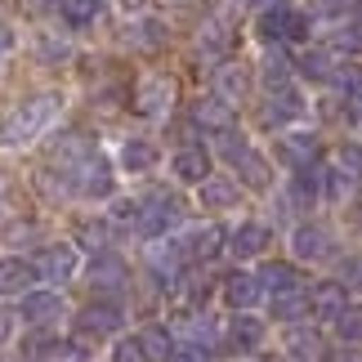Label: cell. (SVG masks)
Returning <instances> with one entry per match:
<instances>
[{
	"instance_id": "10",
	"label": "cell",
	"mask_w": 362,
	"mask_h": 362,
	"mask_svg": "<svg viewBox=\"0 0 362 362\" xmlns=\"http://www.w3.org/2000/svg\"><path fill=\"white\" fill-rule=\"evenodd\" d=\"M170 103H175V81L170 76H144L139 81V90H134V112L139 117H165L170 112Z\"/></svg>"
},
{
	"instance_id": "34",
	"label": "cell",
	"mask_w": 362,
	"mask_h": 362,
	"mask_svg": "<svg viewBox=\"0 0 362 362\" xmlns=\"http://www.w3.org/2000/svg\"><path fill=\"white\" fill-rule=\"evenodd\" d=\"M139 340H144L148 362H165V358H170V336H165V327H148V331H139Z\"/></svg>"
},
{
	"instance_id": "15",
	"label": "cell",
	"mask_w": 362,
	"mask_h": 362,
	"mask_svg": "<svg viewBox=\"0 0 362 362\" xmlns=\"http://www.w3.org/2000/svg\"><path fill=\"white\" fill-rule=\"evenodd\" d=\"M175 246H179L184 259H215L219 246H224V233H219L215 224H197V228H188Z\"/></svg>"
},
{
	"instance_id": "20",
	"label": "cell",
	"mask_w": 362,
	"mask_h": 362,
	"mask_svg": "<svg viewBox=\"0 0 362 362\" xmlns=\"http://www.w3.org/2000/svg\"><path fill=\"white\" fill-rule=\"evenodd\" d=\"M224 242H228V250H233L238 259H250V255H259V250L273 242V233L264 228V224H255V219H246V224H238Z\"/></svg>"
},
{
	"instance_id": "8",
	"label": "cell",
	"mask_w": 362,
	"mask_h": 362,
	"mask_svg": "<svg viewBox=\"0 0 362 362\" xmlns=\"http://www.w3.org/2000/svg\"><path fill=\"white\" fill-rule=\"evenodd\" d=\"M76 269H81V259H76V246H67V242H59V246H45L36 255V277L40 282H49V286H63V282H72L76 277Z\"/></svg>"
},
{
	"instance_id": "17",
	"label": "cell",
	"mask_w": 362,
	"mask_h": 362,
	"mask_svg": "<svg viewBox=\"0 0 362 362\" xmlns=\"http://www.w3.org/2000/svg\"><path fill=\"white\" fill-rule=\"evenodd\" d=\"M250 81H255V72H250L246 63H219V72H215V94L224 103H242L246 94H250Z\"/></svg>"
},
{
	"instance_id": "4",
	"label": "cell",
	"mask_w": 362,
	"mask_h": 362,
	"mask_svg": "<svg viewBox=\"0 0 362 362\" xmlns=\"http://www.w3.org/2000/svg\"><path fill=\"white\" fill-rule=\"evenodd\" d=\"M134 206H139L134 228L144 233V238H165V233L179 228V219H184V211H179V202L170 197V192H144Z\"/></svg>"
},
{
	"instance_id": "27",
	"label": "cell",
	"mask_w": 362,
	"mask_h": 362,
	"mask_svg": "<svg viewBox=\"0 0 362 362\" xmlns=\"http://www.w3.org/2000/svg\"><path fill=\"white\" fill-rule=\"evenodd\" d=\"M309 304H313L317 317H327V322H331V317L349 304V286H344V282H317L313 296H309Z\"/></svg>"
},
{
	"instance_id": "38",
	"label": "cell",
	"mask_w": 362,
	"mask_h": 362,
	"mask_svg": "<svg viewBox=\"0 0 362 362\" xmlns=\"http://www.w3.org/2000/svg\"><path fill=\"white\" fill-rule=\"evenodd\" d=\"M139 40H144L148 49L165 45V23H161V18H148V13H139Z\"/></svg>"
},
{
	"instance_id": "6",
	"label": "cell",
	"mask_w": 362,
	"mask_h": 362,
	"mask_svg": "<svg viewBox=\"0 0 362 362\" xmlns=\"http://www.w3.org/2000/svg\"><path fill=\"white\" fill-rule=\"evenodd\" d=\"M90 152H99L94 134H86V130H67V134L54 139V148H49V170H54V175H67V170H76V165L86 161Z\"/></svg>"
},
{
	"instance_id": "30",
	"label": "cell",
	"mask_w": 362,
	"mask_h": 362,
	"mask_svg": "<svg viewBox=\"0 0 362 362\" xmlns=\"http://www.w3.org/2000/svg\"><path fill=\"white\" fill-rule=\"evenodd\" d=\"M259 286L264 291H291V286H300V273H296V264H282V259H273V264H264V273H259Z\"/></svg>"
},
{
	"instance_id": "36",
	"label": "cell",
	"mask_w": 362,
	"mask_h": 362,
	"mask_svg": "<svg viewBox=\"0 0 362 362\" xmlns=\"http://www.w3.org/2000/svg\"><path fill=\"white\" fill-rule=\"evenodd\" d=\"M165 362H211V349L202 340H184V344H170V358Z\"/></svg>"
},
{
	"instance_id": "13",
	"label": "cell",
	"mask_w": 362,
	"mask_h": 362,
	"mask_svg": "<svg viewBox=\"0 0 362 362\" xmlns=\"http://www.w3.org/2000/svg\"><path fill=\"white\" fill-rule=\"evenodd\" d=\"M63 313V296L59 291H23V304H18V317L23 322H32V327H45V322H54V317Z\"/></svg>"
},
{
	"instance_id": "21",
	"label": "cell",
	"mask_w": 362,
	"mask_h": 362,
	"mask_svg": "<svg viewBox=\"0 0 362 362\" xmlns=\"http://www.w3.org/2000/svg\"><path fill=\"white\" fill-rule=\"evenodd\" d=\"M32 282H40L32 259H18V255L0 259V296H23V291H32Z\"/></svg>"
},
{
	"instance_id": "42",
	"label": "cell",
	"mask_w": 362,
	"mask_h": 362,
	"mask_svg": "<svg viewBox=\"0 0 362 362\" xmlns=\"http://www.w3.org/2000/svg\"><path fill=\"white\" fill-rule=\"evenodd\" d=\"M340 282L344 286H362V255H354V259L340 264Z\"/></svg>"
},
{
	"instance_id": "26",
	"label": "cell",
	"mask_w": 362,
	"mask_h": 362,
	"mask_svg": "<svg viewBox=\"0 0 362 362\" xmlns=\"http://www.w3.org/2000/svg\"><path fill=\"white\" fill-rule=\"evenodd\" d=\"M259 340H264V322L250 317V309H238V317L228 322V344L242 349V354H250V349H259Z\"/></svg>"
},
{
	"instance_id": "43",
	"label": "cell",
	"mask_w": 362,
	"mask_h": 362,
	"mask_svg": "<svg viewBox=\"0 0 362 362\" xmlns=\"http://www.w3.org/2000/svg\"><path fill=\"white\" fill-rule=\"evenodd\" d=\"M9 54H13V32L0 23V59H9Z\"/></svg>"
},
{
	"instance_id": "32",
	"label": "cell",
	"mask_w": 362,
	"mask_h": 362,
	"mask_svg": "<svg viewBox=\"0 0 362 362\" xmlns=\"http://www.w3.org/2000/svg\"><path fill=\"white\" fill-rule=\"evenodd\" d=\"M331 49L336 54H362V23H340L331 32Z\"/></svg>"
},
{
	"instance_id": "45",
	"label": "cell",
	"mask_w": 362,
	"mask_h": 362,
	"mask_svg": "<svg viewBox=\"0 0 362 362\" xmlns=\"http://www.w3.org/2000/svg\"><path fill=\"white\" fill-rule=\"evenodd\" d=\"M121 9H125V13H144L148 0H121Z\"/></svg>"
},
{
	"instance_id": "46",
	"label": "cell",
	"mask_w": 362,
	"mask_h": 362,
	"mask_svg": "<svg viewBox=\"0 0 362 362\" xmlns=\"http://www.w3.org/2000/svg\"><path fill=\"white\" fill-rule=\"evenodd\" d=\"M170 5H188V0H170Z\"/></svg>"
},
{
	"instance_id": "7",
	"label": "cell",
	"mask_w": 362,
	"mask_h": 362,
	"mask_svg": "<svg viewBox=\"0 0 362 362\" xmlns=\"http://www.w3.org/2000/svg\"><path fill=\"white\" fill-rule=\"evenodd\" d=\"M121 322H125V313H121V304H112V300H94V304H86V309L76 313V331H81L86 340L117 336Z\"/></svg>"
},
{
	"instance_id": "35",
	"label": "cell",
	"mask_w": 362,
	"mask_h": 362,
	"mask_svg": "<svg viewBox=\"0 0 362 362\" xmlns=\"http://www.w3.org/2000/svg\"><path fill=\"white\" fill-rule=\"evenodd\" d=\"M340 86H344V112H349L354 121H362V72L340 76Z\"/></svg>"
},
{
	"instance_id": "24",
	"label": "cell",
	"mask_w": 362,
	"mask_h": 362,
	"mask_svg": "<svg viewBox=\"0 0 362 362\" xmlns=\"http://www.w3.org/2000/svg\"><path fill=\"white\" fill-rule=\"evenodd\" d=\"M197 197H202V206H211V211H233V206L242 202V192H238V184H233V179L206 175L202 184H197Z\"/></svg>"
},
{
	"instance_id": "33",
	"label": "cell",
	"mask_w": 362,
	"mask_h": 362,
	"mask_svg": "<svg viewBox=\"0 0 362 362\" xmlns=\"http://www.w3.org/2000/svg\"><path fill=\"white\" fill-rule=\"evenodd\" d=\"M300 72L309 81H331V54L327 49H304L300 54Z\"/></svg>"
},
{
	"instance_id": "40",
	"label": "cell",
	"mask_w": 362,
	"mask_h": 362,
	"mask_svg": "<svg viewBox=\"0 0 362 362\" xmlns=\"http://www.w3.org/2000/svg\"><path fill=\"white\" fill-rule=\"evenodd\" d=\"M36 49H40V54H36L40 63H63V59H67V45H63V40H49V36H40Z\"/></svg>"
},
{
	"instance_id": "5",
	"label": "cell",
	"mask_w": 362,
	"mask_h": 362,
	"mask_svg": "<svg viewBox=\"0 0 362 362\" xmlns=\"http://www.w3.org/2000/svg\"><path fill=\"white\" fill-rule=\"evenodd\" d=\"M67 188L81 192V197H90V202H103V197H112V188H117V175H112V165H107L103 152H90L86 161L76 165V170H67Z\"/></svg>"
},
{
	"instance_id": "25",
	"label": "cell",
	"mask_w": 362,
	"mask_h": 362,
	"mask_svg": "<svg viewBox=\"0 0 362 362\" xmlns=\"http://www.w3.org/2000/svg\"><path fill=\"white\" fill-rule=\"evenodd\" d=\"M157 144L152 139H125L121 144V170H130V175H148L152 165H157Z\"/></svg>"
},
{
	"instance_id": "47",
	"label": "cell",
	"mask_w": 362,
	"mask_h": 362,
	"mask_svg": "<svg viewBox=\"0 0 362 362\" xmlns=\"http://www.w3.org/2000/svg\"><path fill=\"white\" fill-rule=\"evenodd\" d=\"M358 211H362V202H358Z\"/></svg>"
},
{
	"instance_id": "9",
	"label": "cell",
	"mask_w": 362,
	"mask_h": 362,
	"mask_svg": "<svg viewBox=\"0 0 362 362\" xmlns=\"http://www.w3.org/2000/svg\"><path fill=\"white\" fill-rule=\"evenodd\" d=\"M273 152H277V161L291 165V170H309V165L317 161V139L309 130H286L273 139Z\"/></svg>"
},
{
	"instance_id": "19",
	"label": "cell",
	"mask_w": 362,
	"mask_h": 362,
	"mask_svg": "<svg viewBox=\"0 0 362 362\" xmlns=\"http://www.w3.org/2000/svg\"><path fill=\"white\" fill-rule=\"evenodd\" d=\"M259 296H264V286H259L255 273H228L224 277V304L233 313H238V309H255Z\"/></svg>"
},
{
	"instance_id": "14",
	"label": "cell",
	"mask_w": 362,
	"mask_h": 362,
	"mask_svg": "<svg viewBox=\"0 0 362 362\" xmlns=\"http://www.w3.org/2000/svg\"><path fill=\"white\" fill-rule=\"evenodd\" d=\"M291 246H296V259H331V250H336V238L322 228V224H300L291 233Z\"/></svg>"
},
{
	"instance_id": "44",
	"label": "cell",
	"mask_w": 362,
	"mask_h": 362,
	"mask_svg": "<svg viewBox=\"0 0 362 362\" xmlns=\"http://www.w3.org/2000/svg\"><path fill=\"white\" fill-rule=\"evenodd\" d=\"M13 336V313H0V344Z\"/></svg>"
},
{
	"instance_id": "31",
	"label": "cell",
	"mask_w": 362,
	"mask_h": 362,
	"mask_svg": "<svg viewBox=\"0 0 362 362\" xmlns=\"http://www.w3.org/2000/svg\"><path fill=\"white\" fill-rule=\"evenodd\" d=\"M336 322V336L344 340V344H358L362 340V304H344V309L331 317Z\"/></svg>"
},
{
	"instance_id": "29",
	"label": "cell",
	"mask_w": 362,
	"mask_h": 362,
	"mask_svg": "<svg viewBox=\"0 0 362 362\" xmlns=\"http://www.w3.org/2000/svg\"><path fill=\"white\" fill-rule=\"evenodd\" d=\"M282 344H286V354L300 358V362H309V358L322 354V336H317V331H309V327H291Z\"/></svg>"
},
{
	"instance_id": "2",
	"label": "cell",
	"mask_w": 362,
	"mask_h": 362,
	"mask_svg": "<svg viewBox=\"0 0 362 362\" xmlns=\"http://www.w3.org/2000/svg\"><path fill=\"white\" fill-rule=\"evenodd\" d=\"M219 152H224L228 165L246 179L250 188H269V184H273V165H269V157H264V152L250 144L242 130H233V125H228V130H219Z\"/></svg>"
},
{
	"instance_id": "11",
	"label": "cell",
	"mask_w": 362,
	"mask_h": 362,
	"mask_svg": "<svg viewBox=\"0 0 362 362\" xmlns=\"http://www.w3.org/2000/svg\"><path fill=\"white\" fill-rule=\"evenodd\" d=\"M54 13L72 32H90V27H99L107 18V0H54Z\"/></svg>"
},
{
	"instance_id": "1",
	"label": "cell",
	"mask_w": 362,
	"mask_h": 362,
	"mask_svg": "<svg viewBox=\"0 0 362 362\" xmlns=\"http://www.w3.org/2000/svg\"><path fill=\"white\" fill-rule=\"evenodd\" d=\"M59 112H63V94H59V90L32 94V99H23V103L5 117V125H0V144H5V148L32 144V139H40L54 121H59Z\"/></svg>"
},
{
	"instance_id": "39",
	"label": "cell",
	"mask_w": 362,
	"mask_h": 362,
	"mask_svg": "<svg viewBox=\"0 0 362 362\" xmlns=\"http://www.w3.org/2000/svg\"><path fill=\"white\" fill-rule=\"evenodd\" d=\"M340 170L349 175V179L362 175V144H344V148H340Z\"/></svg>"
},
{
	"instance_id": "41",
	"label": "cell",
	"mask_w": 362,
	"mask_h": 362,
	"mask_svg": "<svg viewBox=\"0 0 362 362\" xmlns=\"http://www.w3.org/2000/svg\"><path fill=\"white\" fill-rule=\"evenodd\" d=\"M81 242H86L90 250H107V224L99 219V224H81Z\"/></svg>"
},
{
	"instance_id": "12",
	"label": "cell",
	"mask_w": 362,
	"mask_h": 362,
	"mask_svg": "<svg viewBox=\"0 0 362 362\" xmlns=\"http://www.w3.org/2000/svg\"><path fill=\"white\" fill-rule=\"evenodd\" d=\"M304 99L291 86H277V90H269V107H264V121L269 125H277V130H286V125H296V121H304Z\"/></svg>"
},
{
	"instance_id": "16",
	"label": "cell",
	"mask_w": 362,
	"mask_h": 362,
	"mask_svg": "<svg viewBox=\"0 0 362 362\" xmlns=\"http://www.w3.org/2000/svg\"><path fill=\"white\" fill-rule=\"evenodd\" d=\"M125 282H130V273H125L121 255H112V250H94V259H90V286L94 291H121Z\"/></svg>"
},
{
	"instance_id": "3",
	"label": "cell",
	"mask_w": 362,
	"mask_h": 362,
	"mask_svg": "<svg viewBox=\"0 0 362 362\" xmlns=\"http://www.w3.org/2000/svg\"><path fill=\"white\" fill-rule=\"evenodd\" d=\"M313 32V18H304L300 9H286V5H264L259 18H255V36L264 45H282V40H304Z\"/></svg>"
},
{
	"instance_id": "37",
	"label": "cell",
	"mask_w": 362,
	"mask_h": 362,
	"mask_svg": "<svg viewBox=\"0 0 362 362\" xmlns=\"http://www.w3.org/2000/svg\"><path fill=\"white\" fill-rule=\"evenodd\" d=\"M112 362H148L144 340H139V336H121V340L112 344Z\"/></svg>"
},
{
	"instance_id": "18",
	"label": "cell",
	"mask_w": 362,
	"mask_h": 362,
	"mask_svg": "<svg viewBox=\"0 0 362 362\" xmlns=\"http://www.w3.org/2000/svg\"><path fill=\"white\" fill-rule=\"evenodd\" d=\"M170 170H175L179 184H202V179L211 175V152L197 148V144H188V148H179L170 157Z\"/></svg>"
},
{
	"instance_id": "23",
	"label": "cell",
	"mask_w": 362,
	"mask_h": 362,
	"mask_svg": "<svg viewBox=\"0 0 362 362\" xmlns=\"http://www.w3.org/2000/svg\"><path fill=\"white\" fill-rule=\"evenodd\" d=\"M192 121L202 125V130H228L233 125V103H224L219 94H206V99H197L192 103Z\"/></svg>"
},
{
	"instance_id": "22",
	"label": "cell",
	"mask_w": 362,
	"mask_h": 362,
	"mask_svg": "<svg viewBox=\"0 0 362 362\" xmlns=\"http://www.w3.org/2000/svg\"><path fill=\"white\" fill-rule=\"evenodd\" d=\"M32 358L36 362H90V349L81 340H40L36 336V344H32Z\"/></svg>"
},
{
	"instance_id": "28",
	"label": "cell",
	"mask_w": 362,
	"mask_h": 362,
	"mask_svg": "<svg viewBox=\"0 0 362 362\" xmlns=\"http://www.w3.org/2000/svg\"><path fill=\"white\" fill-rule=\"evenodd\" d=\"M269 309H273V317H277V322H296V317H304V313H309V291H304V286L277 291Z\"/></svg>"
}]
</instances>
